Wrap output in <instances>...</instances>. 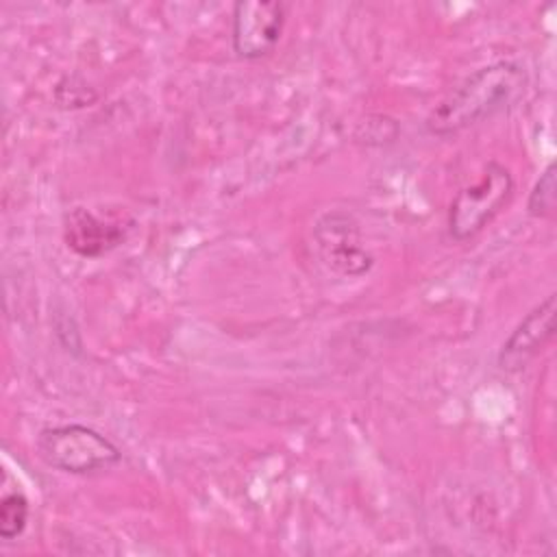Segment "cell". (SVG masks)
Returning a JSON list of instances; mask_svg holds the SVG:
<instances>
[{"label":"cell","mask_w":557,"mask_h":557,"mask_svg":"<svg viewBox=\"0 0 557 557\" xmlns=\"http://www.w3.org/2000/svg\"><path fill=\"white\" fill-rule=\"evenodd\" d=\"M527 87V72L516 61H496L472 72L426 117L431 135L448 137L513 104Z\"/></svg>","instance_id":"6da1fadb"},{"label":"cell","mask_w":557,"mask_h":557,"mask_svg":"<svg viewBox=\"0 0 557 557\" xmlns=\"http://www.w3.org/2000/svg\"><path fill=\"white\" fill-rule=\"evenodd\" d=\"M63 233L67 248L81 257H100L124 239V228L120 224L104 222L83 207H76L67 213Z\"/></svg>","instance_id":"52a82bcc"},{"label":"cell","mask_w":557,"mask_h":557,"mask_svg":"<svg viewBox=\"0 0 557 557\" xmlns=\"http://www.w3.org/2000/svg\"><path fill=\"white\" fill-rule=\"evenodd\" d=\"M313 242L322 263L337 274L361 276L374 263L361 239L359 224L344 211L324 213L313 226Z\"/></svg>","instance_id":"5b68a950"},{"label":"cell","mask_w":557,"mask_h":557,"mask_svg":"<svg viewBox=\"0 0 557 557\" xmlns=\"http://www.w3.org/2000/svg\"><path fill=\"white\" fill-rule=\"evenodd\" d=\"M287 7L276 0H239L231 13V44L237 57L255 61L274 50L283 35Z\"/></svg>","instance_id":"277c9868"},{"label":"cell","mask_w":557,"mask_h":557,"mask_svg":"<svg viewBox=\"0 0 557 557\" xmlns=\"http://www.w3.org/2000/svg\"><path fill=\"white\" fill-rule=\"evenodd\" d=\"M37 455L50 468L67 474H94L122 461V450L87 424H54L37 435Z\"/></svg>","instance_id":"7a4b0ae2"},{"label":"cell","mask_w":557,"mask_h":557,"mask_svg":"<svg viewBox=\"0 0 557 557\" xmlns=\"http://www.w3.org/2000/svg\"><path fill=\"white\" fill-rule=\"evenodd\" d=\"M28 498L22 492H11L0 503V537L15 540L24 533L28 522Z\"/></svg>","instance_id":"9c48e42d"},{"label":"cell","mask_w":557,"mask_h":557,"mask_svg":"<svg viewBox=\"0 0 557 557\" xmlns=\"http://www.w3.org/2000/svg\"><path fill=\"white\" fill-rule=\"evenodd\" d=\"M555 163L550 161L540 178L533 183L529 200H527V211L533 218H550L557 207V174H555Z\"/></svg>","instance_id":"ba28073f"},{"label":"cell","mask_w":557,"mask_h":557,"mask_svg":"<svg viewBox=\"0 0 557 557\" xmlns=\"http://www.w3.org/2000/svg\"><path fill=\"white\" fill-rule=\"evenodd\" d=\"M513 194V176L498 161H490L481 178L463 187L448 209V235L455 242H466L483 231Z\"/></svg>","instance_id":"3957f363"},{"label":"cell","mask_w":557,"mask_h":557,"mask_svg":"<svg viewBox=\"0 0 557 557\" xmlns=\"http://www.w3.org/2000/svg\"><path fill=\"white\" fill-rule=\"evenodd\" d=\"M555 313H557V298L548 294L540 305H535L509 333L503 342L496 363L505 372H520L524 370L553 339L555 335Z\"/></svg>","instance_id":"8992f818"}]
</instances>
